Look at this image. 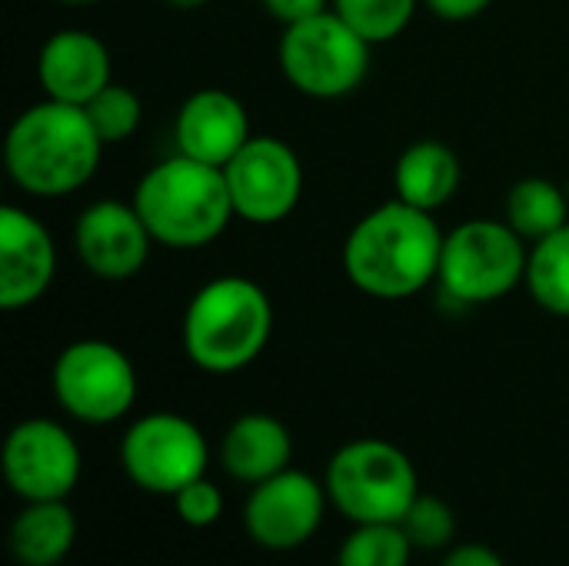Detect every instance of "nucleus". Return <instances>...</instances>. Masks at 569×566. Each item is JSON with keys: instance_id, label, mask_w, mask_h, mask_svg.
Wrapping results in <instances>:
<instances>
[{"instance_id": "1", "label": "nucleus", "mask_w": 569, "mask_h": 566, "mask_svg": "<svg viewBox=\"0 0 569 566\" xmlns=\"http://www.w3.org/2000/svg\"><path fill=\"white\" fill-rule=\"evenodd\" d=\"M440 254L443 230L437 217L393 197L350 227L343 274L373 300H407L437 284Z\"/></svg>"}, {"instance_id": "2", "label": "nucleus", "mask_w": 569, "mask_h": 566, "mask_svg": "<svg viewBox=\"0 0 569 566\" xmlns=\"http://www.w3.org/2000/svg\"><path fill=\"white\" fill-rule=\"evenodd\" d=\"M103 150L107 143L97 137L83 107L43 97L10 123L3 167L27 197L57 200L93 180Z\"/></svg>"}, {"instance_id": "3", "label": "nucleus", "mask_w": 569, "mask_h": 566, "mask_svg": "<svg viewBox=\"0 0 569 566\" xmlns=\"http://www.w3.org/2000/svg\"><path fill=\"white\" fill-rule=\"evenodd\" d=\"M273 337L270 294L240 274L207 280L180 320V344L187 360L213 377L247 370Z\"/></svg>"}, {"instance_id": "4", "label": "nucleus", "mask_w": 569, "mask_h": 566, "mask_svg": "<svg viewBox=\"0 0 569 566\" xmlns=\"http://www.w3.org/2000/svg\"><path fill=\"white\" fill-rule=\"evenodd\" d=\"M130 200L153 240L167 250H200L220 240L230 220H237L223 167L183 153L153 163L137 180Z\"/></svg>"}, {"instance_id": "5", "label": "nucleus", "mask_w": 569, "mask_h": 566, "mask_svg": "<svg viewBox=\"0 0 569 566\" xmlns=\"http://www.w3.org/2000/svg\"><path fill=\"white\" fill-rule=\"evenodd\" d=\"M323 487L330 507L350 524H400L420 494L417 467L390 440L360 437L333 450Z\"/></svg>"}, {"instance_id": "6", "label": "nucleus", "mask_w": 569, "mask_h": 566, "mask_svg": "<svg viewBox=\"0 0 569 566\" xmlns=\"http://www.w3.org/2000/svg\"><path fill=\"white\" fill-rule=\"evenodd\" d=\"M283 80L313 100H340L360 90L373 63V43L333 7L283 27L277 40Z\"/></svg>"}, {"instance_id": "7", "label": "nucleus", "mask_w": 569, "mask_h": 566, "mask_svg": "<svg viewBox=\"0 0 569 566\" xmlns=\"http://www.w3.org/2000/svg\"><path fill=\"white\" fill-rule=\"evenodd\" d=\"M527 260L530 244L507 220H463L443 234L437 287L460 307L497 304L527 280Z\"/></svg>"}, {"instance_id": "8", "label": "nucleus", "mask_w": 569, "mask_h": 566, "mask_svg": "<svg viewBox=\"0 0 569 566\" xmlns=\"http://www.w3.org/2000/svg\"><path fill=\"white\" fill-rule=\"evenodd\" d=\"M50 390L60 410L77 424L107 427L133 410L140 377L127 350L100 337H83L57 354L50 367Z\"/></svg>"}, {"instance_id": "9", "label": "nucleus", "mask_w": 569, "mask_h": 566, "mask_svg": "<svg viewBox=\"0 0 569 566\" xmlns=\"http://www.w3.org/2000/svg\"><path fill=\"white\" fill-rule=\"evenodd\" d=\"M207 467L210 444L183 414H143L120 437V470L143 494L173 497L187 484L207 477Z\"/></svg>"}, {"instance_id": "10", "label": "nucleus", "mask_w": 569, "mask_h": 566, "mask_svg": "<svg viewBox=\"0 0 569 566\" xmlns=\"http://www.w3.org/2000/svg\"><path fill=\"white\" fill-rule=\"evenodd\" d=\"M223 177L237 220L253 227L283 224L303 197L300 153L273 133H253L223 167Z\"/></svg>"}, {"instance_id": "11", "label": "nucleus", "mask_w": 569, "mask_h": 566, "mask_svg": "<svg viewBox=\"0 0 569 566\" xmlns=\"http://www.w3.org/2000/svg\"><path fill=\"white\" fill-rule=\"evenodd\" d=\"M0 470L7 487L23 500H67L83 474L77 437L50 417H27L10 427Z\"/></svg>"}, {"instance_id": "12", "label": "nucleus", "mask_w": 569, "mask_h": 566, "mask_svg": "<svg viewBox=\"0 0 569 566\" xmlns=\"http://www.w3.org/2000/svg\"><path fill=\"white\" fill-rule=\"evenodd\" d=\"M330 497L323 480L307 470L287 467L283 474L250 487L243 504L247 537L270 554H287L313 540L327 517Z\"/></svg>"}, {"instance_id": "13", "label": "nucleus", "mask_w": 569, "mask_h": 566, "mask_svg": "<svg viewBox=\"0 0 569 566\" xmlns=\"http://www.w3.org/2000/svg\"><path fill=\"white\" fill-rule=\"evenodd\" d=\"M153 244L133 200H93L73 224V254L87 274L107 284L137 277L147 267Z\"/></svg>"}, {"instance_id": "14", "label": "nucleus", "mask_w": 569, "mask_h": 566, "mask_svg": "<svg viewBox=\"0 0 569 566\" xmlns=\"http://www.w3.org/2000/svg\"><path fill=\"white\" fill-rule=\"evenodd\" d=\"M57 280V244L27 207H0V310H27Z\"/></svg>"}, {"instance_id": "15", "label": "nucleus", "mask_w": 569, "mask_h": 566, "mask_svg": "<svg viewBox=\"0 0 569 566\" xmlns=\"http://www.w3.org/2000/svg\"><path fill=\"white\" fill-rule=\"evenodd\" d=\"M253 137L247 103L223 87L193 90L173 117V147L210 167H227Z\"/></svg>"}, {"instance_id": "16", "label": "nucleus", "mask_w": 569, "mask_h": 566, "mask_svg": "<svg viewBox=\"0 0 569 566\" xmlns=\"http://www.w3.org/2000/svg\"><path fill=\"white\" fill-rule=\"evenodd\" d=\"M37 80L43 97L87 107L107 83H113V57L107 40L80 27L50 33L37 53Z\"/></svg>"}, {"instance_id": "17", "label": "nucleus", "mask_w": 569, "mask_h": 566, "mask_svg": "<svg viewBox=\"0 0 569 566\" xmlns=\"http://www.w3.org/2000/svg\"><path fill=\"white\" fill-rule=\"evenodd\" d=\"M293 464V434L273 414L237 417L220 440V467L230 480L257 487Z\"/></svg>"}, {"instance_id": "18", "label": "nucleus", "mask_w": 569, "mask_h": 566, "mask_svg": "<svg viewBox=\"0 0 569 566\" xmlns=\"http://www.w3.org/2000/svg\"><path fill=\"white\" fill-rule=\"evenodd\" d=\"M463 163L457 150L433 137L407 143L393 163V197L427 214L443 210L457 197Z\"/></svg>"}, {"instance_id": "19", "label": "nucleus", "mask_w": 569, "mask_h": 566, "mask_svg": "<svg viewBox=\"0 0 569 566\" xmlns=\"http://www.w3.org/2000/svg\"><path fill=\"white\" fill-rule=\"evenodd\" d=\"M77 544V514L67 500H30L10 524V554L20 566H57Z\"/></svg>"}, {"instance_id": "20", "label": "nucleus", "mask_w": 569, "mask_h": 566, "mask_svg": "<svg viewBox=\"0 0 569 566\" xmlns=\"http://www.w3.org/2000/svg\"><path fill=\"white\" fill-rule=\"evenodd\" d=\"M503 220L527 240L537 244L569 224V190L550 177H523L507 190Z\"/></svg>"}, {"instance_id": "21", "label": "nucleus", "mask_w": 569, "mask_h": 566, "mask_svg": "<svg viewBox=\"0 0 569 566\" xmlns=\"http://www.w3.org/2000/svg\"><path fill=\"white\" fill-rule=\"evenodd\" d=\"M533 304L553 317H569V224L557 234L530 244L527 280Z\"/></svg>"}, {"instance_id": "22", "label": "nucleus", "mask_w": 569, "mask_h": 566, "mask_svg": "<svg viewBox=\"0 0 569 566\" xmlns=\"http://www.w3.org/2000/svg\"><path fill=\"white\" fill-rule=\"evenodd\" d=\"M413 554L400 524H353L337 550V566H410Z\"/></svg>"}, {"instance_id": "23", "label": "nucleus", "mask_w": 569, "mask_h": 566, "mask_svg": "<svg viewBox=\"0 0 569 566\" xmlns=\"http://www.w3.org/2000/svg\"><path fill=\"white\" fill-rule=\"evenodd\" d=\"M423 0H330V7L373 47L397 40Z\"/></svg>"}, {"instance_id": "24", "label": "nucleus", "mask_w": 569, "mask_h": 566, "mask_svg": "<svg viewBox=\"0 0 569 566\" xmlns=\"http://www.w3.org/2000/svg\"><path fill=\"white\" fill-rule=\"evenodd\" d=\"M83 110H87V117H90L97 137H100L107 147L130 140V137L140 130V120H143V103H140V97H137L130 87L117 83V80L107 83Z\"/></svg>"}, {"instance_id": "25", "label": "nucleus", "mask_w": 569, "mask_h": 566, "mask_svg": "<svg viewBox=\"0 0 569 566\" xmlns=\"http://www.w3.org/2000/svg\"><path fill=\"white\" fill-rule=\"evenodd\" d=\"M407 540L413 544V550L423 554H447L453 547L457 537V514L447 500H440L437 494H417V500L410 504V510L400 520Z\"/></svg>"}, {"instance_id": "26", "label": "nucleus", "mask_w": 569, "mask_h": 566, "mask_svg": "<svg viewBox=\"0 0 569 566\" xmlns=\"http://www.w3.org/2000/svg\"><path fill=\"white\" fill-rule=\"evenodd\" d=\"M170 504H173L177 520L193 530H207V527L220 524V517H223V494L210 477L187 484L183 490H177L170 497Z\"/></svg>"}, {"instance_id": "27", "label": "nucleus", "mask_w": 569, "mask_h": 566, "mask_svg": "<svg viewBox=\"0 0 569 566\" xmlns=\"http://www.w3.org/2000/svg\"><path fill=\"white\" fill-rule=\"evenodd\" d=\"M260 7L280 23V27H290V23H300L313 13H323L330 10V0H260Z\"/></svg>"}, {"instance_id": "28", "label": "nucleus", "mask_w": 569, "mask_h": 566, "mask_svg": "<svg viewBox=\"0 0 569 566\" xmlns=\"http://www.w3.org/2000/svg\"><path fill=\"white\" fill-rule=\"evenodd\" d=\"M440 566H507L503 557L487 544H453Z\"/></svg>"}, {"instance_id": "29", "label": "nucleus", "mask_w": 569, "mask_h": 566, "mask_svg": "<svg viewBox=\"0 0 569 566\" xmlns=\"http://www.w3.org/2000/svg\"><path fill=\"white\" fill-rule=\"evenodd\" d=\"M493 0H423V7L440 17V20H450V23H463V20H473L480 17Z\"/></svg>"}, {"instance_id": "30", "label": "nucleus", "mask_w": 569, "mask_h": 566, "mask_svg": "<svg viewBox=\"0 0 569 566\" xmlns=\"http://www.w3.org/2000/svg\"><path fill=\"white\" fill-rule=\"evenodd\" d=\"M170 7H177V10H200V7H207L210 0H167Z\"/></svg>"}, {"instance_id": "31", "label": "nucleus", "mask_w": 569, "mask_h": 566, "mask_svg": "<svg viewBox=\"0 0 569 566\" xmlns=\"http://www.w3.org/2000/svg\"><path fill=\"white\" fill-rule=\"evenodd\" d=\"M60 3H67V7H87V3H100V0H60Z\"/></svg>"}, {"instance_id": "32", "label": "nucleus", "mask_w": 569, "mask_h": 566, "mask_svg": "<svg viewBox=\"0 0 569 566\" xmlns=\"http://www.w3.org/2000/svg\"><path fill=\"white\" fill-rule=\"evenodd\" d=\"M567 190H569V180H567Z\"/></svg>"}]
</instances>
